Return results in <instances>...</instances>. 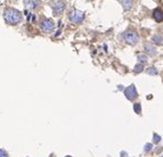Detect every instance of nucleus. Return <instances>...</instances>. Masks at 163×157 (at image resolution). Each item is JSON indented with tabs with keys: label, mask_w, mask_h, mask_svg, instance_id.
Wrapping results in <instances>:
<instances>
[{
	"label": "nucleus",
	"mask_w": 163,
	"mask_h": 157,
	"mask_svg": "<svg viewBox=\"0 0 163 157\" xmlns=\"http://www.w3.org/2000/svg\"><path fill=\"white\" fill-rule=\"evenodd\" d=\"M153 137H154V138H153V140H154V143H159V142H160V136H159L158 134H154Z\"/></svg>",
	"instance_id": "nucleus-17"
},
{
	"label": "nucleus",
	"mask_w": 163,
	"mask_h": 157,
	"mask_svg": "<svg viewBox=\"0 0 163 157\" xmlns=\"http://www.w3.org/2000/svg\"><path fill=\"white\" fill-rule=\"evenodd\" d=\"M153 17H154L155 21H158V22H161L163 20V11L161 9H155L154 12H153Z\"/></svg>",
	"instance_id": "nucleus-8"
},
{
	"label": "nucleus",
	"mask_w": 163,
	"mask_h": 157,
	"mask_svg": "<svg viewBox=\"0 0 163 157\" xmlns=\"http://www.w3.org/2000/svg\"><path fill=\"white\" fill-rule=\"evenodd\" d=\"M138 60H139V62L143 63L147 61V58H146L144 55H139V56H138Z\"/></svg>",
	"instance_id": "nucleus-15"
},
{
	"label": "nucleus",
	"mask_w": 163,
	"mask_h": 157,
	"mask_svg": "<svg viewBox=\"0 0 163 157\" xmlns=\"http://www.w3.org/2000/svg\"><path fill=\"white\" fill-rule=\"evenodd\" d=\"M40 3H41L40 0H24V6H25V8L28 9L37 8Z\"/></svg>",
	"instance_id": "nucleus-7"
},
{
	"label": "nucleus",
	"mask_w": 163,
	"mask_h": 157,
	"mask_svg": "<svg viewBox=\"0 0 163 157\" xmlns=\"http://www.w3.org/2000/svg\"><path fill=\"white\" fill-rule=\"evenodd\" d=\"M134 72L136 73H140V72H142L143 71V66L141 65V64H138V65H136V68H134Z\"/></svg>",
	"instance_id": "nucleus-13"
},
{
	"label": "nucleus",
	"mask_w": 163,
	"mask_h": 157,
	"mask_svg": "<svg viewBox=\"0 0 163 157\" xmlns=\"http://www.w3.org/2000/svg\"><path fill=\"white\" fill-rule=\"evenodd\" d=\"M151 147H152V145H151V144H147L144 150H146V152H149V150H151Z\"/></svg>",
	"instance_id": "nucleus-18"
},
{
	"label": "nucleus",
	"mask_w": 163,
	"mask_h": 157,
	"mask_svg": "<svg viewBox=\"0 0 163 157\" xmlns=\"http://www.w3.org/2000/svg\"><path fill=\"white\" fill-rule=\"evenodd\" d=\"M122 6H124V9H126V10H130L132 7L131 0H122Z\"/></svg>",
	"instance_id": "nucleus-11"
},
{
	"label": "nucleus",
	"mask_w": 163,
	"mask_h": 157,
	"mask_svg": "<svg viewBox=\"0 0 163 157\" xmlns=\"http://www.w3.org/2000/svg\"><path fill=\"white\" fill-rule=\"evenodd\" d=\"M134 111H136V113H138V114H140V112H141V106H140L139 103H137V104H134Z\"/></svg>",
	"instance_id": "nucleus-14"
},
{
	"label": "nucleus",
	"mask_w": 163,
	"mask_h": 157,
	"mask_svg": "<svg viewBox=\"0 0 163 157\" xmlns=\"http://www.w3.org/2000/svg\"><path fill=\"white\" fill-rule=\"evenodd\" d=\"M147 73L148 74H151V75H155V74H158V71L155 70L154 68H150V69L147 70Z\"/></svg>",
	"instance_id": "nucleus-12"
},
{
	"label": "nucleus",
	"mask_w": 163,
	"mask_h": 157,
	"mask_svg": "<svg viewBox=\"0 0 163 157\" xmlns=\"http://www.w3.org/2000/svg\"><path fill=\"white\" fill-rule=\"evenodd\" d=\"M124 95L128 100H133L136 96H137V90L134 85H130L124 90Z\"/></svg>",
	"instance_id": "nucleus-6"
},
{
	"label": "nucleus",
	"mask_w": 163,
	"mask_h": 157,
	"mask_svg": "<svg viewBox=\"0 0 163 157\" xmlns=\"http://www.w3.org/2000/svg\"><path fill=\"white\" fill-rule=\"evenodd\" d=\"M67 157H71V156H67Z\"/></svg>",
	"instance_id": "nucleus-19"
},
{
	"label": "nucleus",
	"mask_w": 163,
	"mask_h": 157,
	"mask_svg": "<svg viewBox=\"0 0 163 157\" xmlns=\"http://www.w3.org/2000/svg\"><path fill=\"white\" fill-rule=\"evenodd\" d=\"M40 29L44 32H52L54 30V22L50 19H43L40 22Z\"/></svg>",
	"instance_id": "nucleus-2"
},
{
	"label": "nucleus",
	"mask_w": 163,
	"mask_h": 157,
	"mask_svg": "<svg viewBox=\"0 0 163 157\" xmlns=\"http://www.w3.org/2000/svg\"><path fill=\"white\" fill-rule=\"evenodd\" d=\"M0 157H8V154L3 149H0Z\"/></svg>",
	"instance_id": "nucleus-16"
},
{
	"label": "nucleus",
	"mask_w": 163,
	"mask_h": 157,
	"mask_svg": "<svg viewBox=\"0 0 163 157\" xmlns=\"http://www.w3.org/2000/svg\"><path fill=\"white\" fill-rule=\"evenodd\" d=\"M52 9H53L54 16H60L65 9V5L61 0H54L52 2Z\"/></svg>",
	"instance_id": "nucleus-4"
},
{
	"label": "nucleus",
	"mask_w": 163,
	"mask_h": 157,
	"mask_svg": "<svg viewBox=\"0 0 163 157\" xmlns=\"http://www.w3.org/2000/svg\"><path fill=\"white\" fill-rule=\"evenodd\" d=\"M144 50H146V52H147L149 55H153L155 53L154 49H153V47H152L151 44H146V47H144Z\"/></svg>",
	"instance_id": "nucleus-9"
},
{
	"label": "nucleus",
	"mask_w": 163,
	"mask_h": 157,
	"mask_svg": "<svg viewBox=\"0 0 163 157\" xmlns=\"http://www.w3.org/2000/svg\"><path fill=\"white\" fill-rule=\"evenodd\" d=\"M3 16H5V20L10 24L19 23V22L21 21V19H22L21 12L12 8L7 9V10L5 11V15H3Z\"/></svg>",
	"instance_id": "nucleus-1"
},
{
	"label": "nucleus",
	"mask_w": 163,
	"mask_h": 157,
	"mask_svg": "<svg viewBox=\"0 0 163 157\" xmlns=\"http://www.w3.org/2000/svg\"><path fill=\"white\" fill-rule=\"evenodd\" d=\"M124 40H126V42L127 43H129V44H136L137 42H138V40H139V37H138V34L136 33V32L133 31H128L124 33Z\"/></svg>",
	"instance_id": "nucleus-5"
},
{
	"label": "nucleus",
	"mask_w": 163,
	"mask_h": 157,
	"mask_svg": "<svg viewBox=\"0 0 163 157\" xmlns=\"http://www.w3.org/2000/svg\"><path fill=\"white\" fill-rule=\"evenodd\" d=\"M70 19L74 23H81L84 20V12L79 10H72L70 13Z\"/></svg>",
	"instance_id": "nucleus-3"
},
{
	"label": "nucleus",
	"mask_w": 163,
	"mask_h": 157,
	"mask_svg": "<svg viewBox=\"0 0 163 157\" xmlns=\"http://www.w3.org/2000/svg\"><path fill=\"white\" fill-rule=\"evenodd\" d=\"M152 40L154 41V43L156 44H163V38L161 36H159V34H155L152 37Z\"/></svg>",
	"instance_id": "nucleus-10"
}]
</instances>
